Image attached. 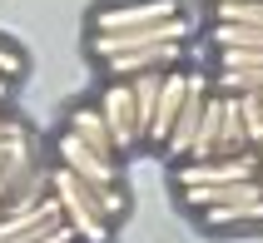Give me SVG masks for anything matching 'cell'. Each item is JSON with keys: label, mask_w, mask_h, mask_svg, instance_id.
<instances>
[{"label": "cell", "mask_w": 263, "mask_h": 243, "mask_svg": "<svg viewBox=\"0 0 263 243\" xmlns=\"http://www.w3.org/2000/svg\"><path fill=\"white\" fill-rule=\"evenodd\" d=\"M209 45L214 50H263V25H223V20H209Z\"/></svg>", "instance_id": "13"}, {"label": "cell", "mask_w": 263, "mask_h": 243, "mask_svg": "<svg viewBox=\"0 0 263 243\" xmlns=\"http://www.w3.org/2000/svg\"><path fill=\"white\" fill-rule=\"evenodd\" d=\"M40 169L45 164H40L35 129H30L25 119H15V115H0V203L15 199Z\"/></svg>", "instance_id": "3"}, {"label": "cell", "mask_w": 263, "mask_h": 243, "mask_svg": "<svg viewBox=\"0 0 263 243\" xmlns=\"http://www.w3.org/2000/svg\"><path fill=\"white\" fill-rule=\"evenodd\" d=\"M199 223L214 233H243V229H258L263 233V199L253 203H219V209H204Z\"/></svg>", "instance_id": "12"}, {"label": "cell", "mask_w": 263, "mask_h": 243, "mask_svg": "<svg viewBox=\"0 0 263 243\" xmlns=\"http://www.w3.org/2000/svg\"><path fill=\"white\" fill-rule=\"evenodd\" d=\"M184 15L179 0H109L89 15V35H119V30H144Z\"/></svg>", "instance_id": "4"}, {"label": "cell", "mask_w": 263, "mask_h": 243, "mask_svg": "<svg viewBox=\"0 0 263 243\" xmlns=\"http://www.w3.org/2000/svg\"><path fill=\"white\" fill-rule=\"evenodd\" d=\"M50 144H55V164H60V169H70L80 184H89L95 194H100V203H104V214H109V223H119V218L129 214V189H124V169H119V159L95 154L89 144L74 139L70 129H60Z\"/></svg>", "instance_id": "1"}, {"label": "cell", "mask_w": 263, "mask_h": 243, "mask_svg": "<svg viewBox=\"0 0 263 243\" xmlns=\"http://www.w3.org/2000/svg\"><path fill=\"white\" fill-rule=\"evenodd\" d=\"M209 20H223V25H263V0H253V5H209Z\"/></svg>", "instance_id": "15"}, {"label": "cell", "mask_w": 263, "mask_h": 243, "mask_svg": "<svg viewBox=\"0 0 263 243\" xmlns=\"http://www.w3.org/2000/svg\"><path fill=\"white\" fill-rule=\"evenodd\" d=\"M20 74H25V55L10 40H0V80H20Z\"/></svg>", "instance_id": "16"}, {"label": "cell", "mask_w": 263, "mask_h": 243, "mask_svg": "<svg viewBox=\"0 0 263 243\" xmlns=\"http://www.w3.org/2000/svg\"><path fill=\"white\" fill-rule=\"evenodd\" d=\"M204 100H209V74L204 70H189V85H184V104H179V119H174V134L164 139V154L174 159H189V144L199 134V119H204Z\"/></svg>", "instance_id": "8"}, {"label": "cell", "mask_w": 263, "mask_h": 243, "mask_svg": "<svg viewBox=\"0 0 263 243\" xmlns=\"http://www.w3.org/2000/svg\"><path fill=\"white\" fill-rule=\"evenodd\" d=\"M194 35V20L189 10L164 20V25H144V30H119V35H89V55L95 60H109V55H124V50H149V45H189Z\"/></svg>", "instance_id": "6"}, {"label": "cell", "mask_w": 263, "mask_h": 243, "mask_svg": "<svg viewBox=\"0 0 263 243\" xmlns=\"http://www.w3.org/2000/svg\"><path fill=\"white\" fill-rule=\"evenodd\" d=\"M209 89H214V95H263V65H249V70H214L209 74Z\"/></svg>", "instance_id": "14"}, {"label": "cell", "mask_w": 263, "mask_h": 243, "mask_svg": "<svg viewBox=\"0 0 263 243\" xmlns=\"http://www.w3.org/2000/svg\"><path fill=\"white\" fill-rule=\"evenodd\" d=\"M179 60H184V45H149V50H124V55L100 60V70H104V80H134V74L174 70Z\"/></svg>", "instance_id": "9"}, {"label": "cell", "mask_w": 263, "mask_h": 243, "mask_svg": "<svg viewBox=\"0 0 263 243\" xmlns=\"http://www.w3.org/2000/svg\"><path fill=\"white\" fill-rule=\"evenodd\" d=\"M50 194H55L60 203V218L70 223L74 243H109V233H115V223H109V214H104L100 194L89 184H80L70 169H60V164H50Z\"/></svg>", "instance_id": "2"}, {"label": "cell", "mask_w": 263, "mask_h": 243, "mask_svg": "<svg viewBox=\"0 0 263 243\" xmlns=\"http://www.w3.org/2000/svg\"><path fill=\"white\" fill-rule=\"evenodd\" d=\"M243 179H263L258 149L229 159H179L174 164V189H199V184H243Z\"/></svg>", "instance_id": "5"}, {"label": "cell", "mask_w": 263, "mask_h": 243, "mask_svg": "<svg viewBox=\"0 0 263 243\" xmlns=\"http://www.w3.org/2000/svg\"><path fill=\"white\" fill-rule=\"evenodd\" d=\"M65 129H70L80 144H89L95 154H104V159H119V149H115V139H109V129H104V119H100V104L95 100H85V104H70V115H65Z\"/></svg>", "instance_id": "11"}, {"label": "cell", "mask_w": 263, "mask_h": 243, "mask_svg": "<svg viewBox=\"0 0 263 243\" xmlns=\"http://www.w3.org/2000/svg\"><path fill=\"white\" fill-rule=\"evenodd\" d=\"M95 104H100V119H104V129H109V139H115L119 159L129 154L134 144H144V129H139V115H134V95H129L124 80H109Z\"/></svg>", "instance_id": "7"}, {"label": "cell", "mask_w": 263, "mask_h": 243, "mask_svg": "<svg viewBox=\"0 0 263 243\" xmlns=\"http://www.w3.org/2000/svg\"><path fill=\"white\" fill-rule=\"evenodd\" d=\"M184 85H189V70H164V85H159V100H154V115H149L144 129V144L149 149H164V139L174 134V119H179V104H184Z\"/></svg>", "instance_id": "10"}, {"label": "cell", "mask_w": 263, "mask_h": 243, "mask_svg": "<svg viewBox=\"0 0 263 243\" xmlns=\"http://www.w3.org/2000/svg\"><path fill=\"white\" fill-rule=\"evenodd\" d=\"M204 5H253V0H204Z\"/></svg>", "instance_id": "17"}]
</instances>
